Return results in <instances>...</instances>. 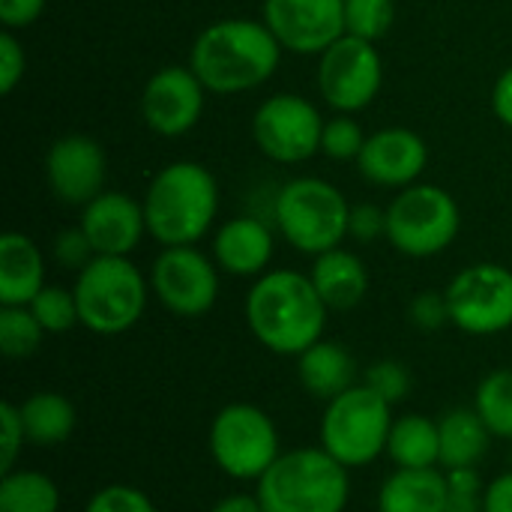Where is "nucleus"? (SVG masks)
<instances>
[{
    "label": "nucleus",
    "instance_id": "obj_9",
    "mask_svg": "<svg viewBox=\"0 0 512 512\" xmlns=\"http://www.w3.org/2000/svg\"><path fill=\"white\" fill-rule=\"evenodd\" d=\"M279 429L273 417L249 402L225 405L207 432V447L216 468L240 483H258L282 456Z\"/></svg>",
    "mask_w": 512,
    "mask_h": 512
},
{
    "label": "nucleus",
    "instance_id": "obj_23",
    "mask_svg": "<svg viewBox=\"0 0 512 512\" xmlns=\"http://www.w3.org/2000/svg\"><path fill=\"white\" fill-rule=\"evenodd\" d=\"M297 378L300 387L321 402H330L345 390H351L354 384H360L351 351L330 339H318L312 348H306L297 357Z\"/></svg>",
    "mask_w": 512,
    "mask_h": 512
},
{
    "label": "nucleus",
    "instance_id": "obj_34",
    "mask_svg": "<svg viewBox=\"0 0 512 512\" xmlns=\"http://www.w3.org/2000/svg\"><path fill=\"white\" fill-rule=\"evenodd\" d=\"M84 512H159L156 504L147 498V492H141L138 486H126V483H111L102 486L90 495Z\"/></svg>",
    "mask_w": 512,
    "mask_h": 512
},
{
    "label": "nucleus",
    "instance_id": "obj_7",
    "mask_svg": "<svg viewBox=\"0 0 512 512\" xmlns=\"http://www.w3.org/2000/svg\"><path fill=\"white\" fill-rule=\"evenodd\" d=\"M393 420V405L360 381L324 405L321 447L348 471L366 468L387 453Z\"/></svg>",
    "mask_w": 512,
    "mask_h": 512
},
{
    "label": "nucleus",
    "instance_id": "obj_2",
    "mask_svg": "<svg viewBox=\"0 0 512 512\" xmlns=\"http://www.w3.org/2000/svg\"><path fill=\"white\" fill-rule=\"evenodd\" d=\"M330 309L309 273L267 270L246 294V324L252 336L279 357H300L324 339Z\"/></svg>",
    "mask_w": 512,
    "mask_h": 512
},
{
    "label": "nucleus",
    "instance_id": "obj_22",
    "mask_svg": "<svg viewBox=\"0 0 512 512\" xmlns=\"http://www.w3.org/2000/svg\"><path fill=\"white\" fill-rule=\"evenodd\" d=\"M378 512H447L444 468H396L378 489Z\"/></svg>",
    "mask_w": 512,
    "mask_h": 512
},
{
    "label": "nucleus",
    "instance_id": "obj_17",
    "mask_svg": "<svg viewBox=\"0 0 512 512\" xmlns=\"http://www.w3.org/2000/svg\"><path fill=\"white\" fill-rule=\"evenodd\" d=\"M426 165L429 144L423 141V135L405 126H387L372 132L357 156V171L366 183L396 192L420 183Z\"/></svg>",
    "mask_w": 512,
    "mask_h": 512
},
{
    "label": "nucleus",
    "instance_id": "obj_26",
    "mask_svg": "<svg viewBox=\"0 0 512 512\" xmlns=\"http://www.w3.org/2000/svg\"><path fill=\"white\" fill-rule=\"evenodd\" d=\"M18 408L33 447H60L75 432V405L57 390H36Z\"/></svg>",
    "mask_w": 512,
    "mask_h": 512
},
{
    "label": "nucleus",
    "instance_id": "obj_30",
    "mask_svg": "<svg viewBox=\"0 0 512 512\" xmlns=\"http://www.w3.org/2000/svg\"><path fill=\"white\" fill-rule=\"evenodd\" d=\"M30 312L36 315V321L42 324L48 336H60V333H69L72 327H81L75 291L63 285H45L30 300Z\"/></svg>",
    "mask_w": 512,
    "mask_h": 512
},
{
    "label": "nucleus",
    "instance_id": "obj_25",
    "mask_svg": "<svg viewBox=\"0 0 512 512\" xmlns=\"http://www.w3.org/2000/svg\"><path fill=\"white\" fill-rule=\"evenodd\" d=\"M387 456L396 468H441L438 420L426 414H399L390 429Z\"/></svg>",
    "mask_w": 512,
    "mask_h": 512
},
{
    "label": "nucleus",
    "instance_id": "obj_28",
    "mask_svg": "<svg viewBox=\"0 0 512 512\" xmlns=\"http://www.w3.org/2000/svg\"><path fill=\"white\" fill-rule=\"evenodd\" d=\"M471 408L495 438L512 441V369H492L477 384Z\"/></svg>",
    "mask_w": 512,
    "mask_h": 512
},
{
    "label": "nucleus",
    "instance_id": "obj_36",
    "mask_svg": "<svg viewBox=\"0 0 512 512\" xmlns=\"http://www.w3.org/2000/svg\"><path fill=\"white\" fill-rule=\"evenodd\" d=\"M51 255H54V261H57L63 270L81 273V270L96 258V249H93V243L87 240L84 228H81V225H72V228L57 231V237H54V243H51Z\"/></svg>",
    "mask_w": 512,
    "mask_h": 512
},
{
    "label": "nucleus",
    "instance_id": "obj_4",
    "mask_svg": "<svg viewBox=\"0 0 512 512\" xmlns=\"http://www.w3.org/2000/svg\"><path fill=\"white\" fill-rule=\"evenodd\" d=\"M255 495L264 512H345L351 471L324 447H297L270 465Z\"/></svg>",
    "mask_w": 512,
    "mask_h": 512
},
{
    "label": "nucleus",
    "instance_id": "obj_10",
    "mask_svg": "<svg viewBox=\"0 0 512 512\" xmlns=\"http://www.w3.org/2000/svg\"><path fill=\"white\" fill-rule=\"evenodd\" d=\"M450 324L468 336H501L512 327V270L495 261L468 264L444 288Z\"/></svg>",
    "mask_w": 512,
    "mask_h": 512
},
{
    "label": "nucleus",
    "instance_id": "obj_15",
    "mask_svg": "<svg viewBox=\"0 0 512 512\" xmlns=\"http://www.w3.org/2000/svg\"><path fill=\"white\" fill-rule=\"evenodd\" d=\"M207 87L186 66L156 69L141 90V120L159 138H180L192 132L204 114Z\"/></svg>",
    "mask_w": 512,
    "mask_h": 512
},
{
    "label": "nucleus",
    "instance_id": "obj_20",
    "mask_svg": "<svg viewBox=\"0 0 512 512\" xmlns=\"http://www.w3.org/2000/svg\"><path fill=\"white\" fill-rule=\"evenodd\" d=\"M309 279L330 312H351L369 294V270L351 249H330L312 258Z\"/></svg>",
    "mask_w": 512,
    "mask_h": 512
},
{
    "label": "nucleus",
    "instance_id": "obj_16",
    "mask_svg": "<svg viewBox=\"0 0 512 512\" xmlns=\"http://www.w3.org/2000/svg\"><path fill=\"white\" fill-rule=\"evenodd\" d=\"M108 159L93 135H60L45 153V183L51 195L66 207H84L105 192Z\"/></svg>",
    "mask_w": 512,
    "mask_h": 512
},
{
    "label": "nucleus",
    "instance_id": "obj_11",
    "mask_svg": "<svg viewBox=\"0 0 512 512\" xmlns=\"http://www.w3.org/2000/svg\"><path fill=\"white\" fill-rule=\"evenodd\" d=\"M321 111L300 93H273L252 114V141L276 165H303L321 153Z\"/></svg>",
    "mask_w": 512,
    "mask_h": 512
},
{
    "label": "nucleus",
    "instance_id": "obj_39",
    "mask_svg": "<svg viewBox=\"0 0 512 512\" xmlns=\"http://www.w3.org/2000/svg\"><path fill=\"white\" fill-rule=\"evenodd\" d=\"M408 318L417 330L423 333H438L450 324V306H447V294L444 291H420L411 306H408Z\"/></svg>",
    "mask_w": 512,
    "mask_h": 512
},
{
    "label": "nucleus",
    "instance_id": "obj_12",
    "mask_svg": "<svg viewBox=\"0 0 512 512\" xmlns=\"http://www.w3.org/2000/svg\"><path fill=\"white\" fill-rule=\"evenodd\" d=\"M384 87V60L375 42L342 36L318 54V93L336 114L366 111Z\"/></svg>",
    "mask_w": 512,
    "mask_h": 512
},
{
    "label": "nucleus",
    "instance_id": "obj_42",
    "mask_svg": "<svg viewBox=\"0 0 512 512\" xmlns=\"http://www.w3.org/2000/svg\"><path fill=\"white\" fill-rule=\"evenodd\" d=\"M483 512H512V471H504L492 483H486Z\"/></svg>",
    "mask_w": 512,
    "mask_h": 512
},
{
    "label": "nucleus",
    "instance_id": "obj_43",
    "mask_svg": "<svg viewBox=\"0 0 512 512\" xmlns=\"http://www.w3.org/2000/svg\"><path fill=\"white\" fill-rule=\"evenodd\" d=\"M492 114L498 117V123H504L512 129V66H507L492 87Z\"/></svg>",
    "mask_w": 512,
    "mask_h": 512
},
{
    "label": "nucleus",
    "instance_id": "obj_6",
    "mask_svg": "<svg viewBox=\"0 0 512 512\" xmlns=\"http://www.w3.org/2000/svg\"><path fill=\"white\" fill-rule=\"evenodd\" d=\"M75 303L81 327L96 336H120L132 330L147 309L150 279L132 264V258L96 255L75 276Z\"/></svg>",
    "mask_w": 512,
    "mask_h": 512
},
{
    "label": "nucleus",
    "instance_id": "obj_29",
    "mask_svg": "<svg viewBox=\"0 0 512 512\" xmlns=\"http://www.w3.org/2000/svg\"><path fill=\"white\" fill-rule=\"evenodd\" d=\"M48 333L30 306H0V351L6 360H27L39 351Z\"/></svg>",
    "mask_w": 512,
    "mask_h": 512
},
{
    "label": "nucleus",
    "instance_id": "obj_40",
    "mask_svg": "<svg viewBox=\"0 0 512 512\" xmlns=\"http://www.w3.org/2000/svg\"><path fill=\"white\" fill-rule=\"evenodd\" d=\"M24 72H27L24 45L12 30H3L0 33V93L9 96L24 81Z\"/></svg>",
    "mask_w": 512,
    "mask_h": 512
},
{
    "label": "nucleus",
    "instance_id": "obj_1",
    "mask_svg": "<svg viewBox=\"0 0 512 512\" xmlns=\"http://www.w3.org/2000/svg\"><path fill=\"white\" fill-rule=\"evenodd\" d=\"M282 54L279 39L261 18H219L195 36L186 63L207 93L234 96L267 84Z\"/></svg>",
    "mask_w": 512,
    "mask_h": 512
},
{
    "label": "nucleus",
    "instance_id": "obj_24",
    "mask_svg": "<svg viewBox=\"0 0 512 512\" xmlns=\"http://www.w3.org/2000/svg\"><path fill=\"white\" fill-rule=\"evenodd\" d=\"M441 432V468H477L489 447H492V432L480 420L474 408H453L438 420Z\"/></svg>",
    "mask_w": 512,
    "mask_h": 512
},
{
    "label": "nucleus",
    "instance_id": "obj_41",
    "mask_svg": "<svg viewBox=\"0 0 512 512\" xmlns=\"http://www.w3.org/2000/svg\"><path fill=\"white\" fill-rule=\"evenodd\" d=\"M48 0H0V21H3V30H27L33 27L42 12H45Z\"/></svg>",
    "mask_w": 512,
    "mask_h": 512
},
{
    "label": "nucleus",
    "instance_id": "obj_14",
    "mask_svg": "<svg viewBox=\"0 0 512 512\" xmlns=\"http://www.w3.org/2000/svg\"><path fill=\"white\" fill-rule=\"evenodd\" d=\"M261 21L282 51L318 57L345 36V0H264Z\"/></svg>",
    "mask_w": 512,
    "mask_h": 512
},
{
    "label": "nucleus",
    "instance_id": "obj_8",
    "mask_svg": "<svg viewBox=\"0 0 512 512\" xmlns=\"http://www.w3.org/2000/svg\"><path fill=\"white\" fill-rule=\"evenodd\" d=\"M462 231L456 198L435 183H414L387 204V243L405 258H435Z\"/></svg>",
    "mask_w": 512,
    "mask_h": 512
},
{
    "label": "nucleus",
    "instance_id": "obj_32",
    "mask_svg": "<svg viewBox=\"0 0 512 512\" xmlns=\"http://www.w3.org/2000/svg\"><path fill=\"white\" fill-rule=\"evenodd\" d=\"M366 132L360 126V120L354 114H333L324 120V132H321V156L333 159V162H357L363 144H366Z\"/></svg>",
    "mask_w": 512,
    "mask_h": 512
},
{
    "label": "nucleus",
    "instance_id": "obj_18",
    "mask_svg": "<svg viewBox=\"0 0 512 512\" xmlns=\"http://www.w3.org/2000/svg\"><path fill=\"white\" fill-rule=\"evenodd\" d=\"M78 225L84 228L96 255L111 258H129L147 234L144 204L114 189H105L90 204H84Z\"/></svg>",
    "mask_w": 512,
    "mask_h": 512
},
{
    "label": "nucleus",
    "instance_id": "obj_13",
    "mask_svg": "<svg viewBox=\"0 0 512 512\" xmlns=\"http://www.w3.org/2000/svg\"><path fill=\"white\" fill-rule=\"evenodd\" d=\"M219 267L198 246H165L150 267V291L177 318H204L219 300Z\"/></svg>",
    "mask_w": 512,
    "mask_h": 512
},
{
    "label": "nucleus",
    "instance_id": "obj_3",
    "mask_svg": "<svg viewBox=\"0 0 512 512\" xmlns=\"http://www.w3.org/2000/svg\"><path fill=\"white\" fill-rule=\"evenodd\" d=\"M147 237L165 246H198L219 216V183L213 171L192 159L162 165L144 189Z\"/></svg>",
    "mask_w": 512,
    "mask_h": 512
},
{
    "label": "nucleus",
    "instance_id": "obj_44",
    "mask_svg": "<svg viewBox=\"0 0 512 512\" xmlns=\"http://www.w3.org/2000/svg\"><path fill=\"white\" fill-rule=\"evenodd\" d=\"M210 512H264L258 495H228Z\"/></svg>",
    "mask_w": 512,
    "mask_h": 512
},
{
    "label": "nucleus",
    "instance_id": "obj_37",
    "mask_svg": "<svg viewBox=\"0 0 512 512\" xmlns=\"http://www.w3.org/2000/svg\"><path fill=\"white\" fill-rule=\"evenodd\" d=\"M24 441H27V432H24L21 408L15 402H3L0 405V471L3 474L18 468Z\"/></svg>",
    "mask_w": 512,
    "mask_h": 512
},
{
    "label": "nucleus",
    "instance_id": "obj_31",
    "mask_svg": "<svg viewBox=\"0 0 512 512\" xmlns=\"http://www.w3.org/2000/svg\"><path fill=\"white\" fill-rule=\"evenodd\" d=\"M396 21L393 0H345V33L378 42L390 33Z\"/></svg>",
    "mask_w": 512,
    "mask_h": 512
},
{
    "label": "nucleus",
    "instance_id": "obj_33",
    "mask_svg": "<svg viewBox=\"0 0 512 512\" xmlns=\"http://www.w3.org/2000/svg\"><path fill=\"white\" fill-rule=\"evenodd\" d=\"M363 384H366L369 390H375L384 402L399 405V402L411 393L414 378H411V369H408L405 363H399V360H378V363H372V366L366 369Z\"/></svg>",
    "mask_w": 512,
    "mask_h": 512
},
{
    "label": "nucleus",
    "instance_id": "obj_35",
    "mask_svg": "<svg viewBox=\"0 0 512 512\" xmlns=\"http://www.w3.org/2000/svg\"><path fill=\"white\" fill-rule=\"evenodd\" d=\"M486 483L477 468H453L447 471V512H483Z\"/></svg>",
    "mask_w": 512,
    "mask_h": 512
},
{
    "label": "nucleus",
    "instance_id": "obj_27",
    "mask_svg": "<svg viewBox=\"0 0 512 512\" xmlns=\"http://www.w3.org/2000/svg\"><path fill=\"white\" fill-rule=\"evenodd\" d=\"M0 512H60V489L42 471L12 468L0 477Z\"/></svg>",
    "mask_w": 512,
    "mask_h": 512
},
{
    "label": "nucleus",
    "instance_id": "obj_21",
    "mask_svg": "<svg viewBox=\"0 0 512 512\" xmlns=\"http://www.w3.org/2000/svg\"><path fill=\"white\" fill-rule=\"evenodd\" d=\"M45 288V255L33 237L6 231L0 237V306H30Z\"/></svg>",
    "mask_w": 512,
    "mask_h": 512
},
{
    "label": "nucleus",
    "instance_id": "obj_38",
    "mask_svg": "<svg viewBox=\"0 0 512 512\" xmlns=\"http://www.w3.org/2000/svg\"><path fill=\"white\" fill-rule=\"evenodd\" d=\"M348 237L360 246L378 243L381 237L387 240V207L378 204H351V216H348Z\"/></svg>",
    "mask_w": 512,
    "mask_h": 512
},
{
    "label": "nucleus",
    "instance_id": "obj_5",
    "mask_svg": "<svg viewBox=\"0 0 512 512\" xmlns=\"http://www.w3.org/2000/svg\"><path fill=\"white\" fill-rule=\"evenodd\" d=\"M351 204L324 177H294L273 198V228L297 252L315 258L348 240Z\"/></svg>",
    "mask_w": 512,
    "mask_h": 512
},
{
    "label": "nucleus",
    "instance_id": "obj_19",
    "mask_svg": "<svg viewBox=\"0 0 512 512\" xmlns=\"http://www.w3.org/2000/svg\"><path fill=\"white\" fill-rule=\"evenodd\" d=\"M276 252V228L261 216H234L213 231L210 255L216 267L237 279H258L267 273Z\"/></svg>",
    "mask_w": 512,
    "mask_h": 512
}]
</instances>
